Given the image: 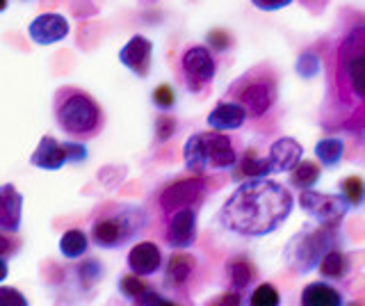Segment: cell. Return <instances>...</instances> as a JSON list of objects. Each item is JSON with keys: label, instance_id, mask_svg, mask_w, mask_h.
Wrapping results in <instances>:
<instances>
[{"label": "cell", "instance_id": "obj_44", "mask_svg": "<svg viewBox=\"0 0 365 306\" xmlns=\"http://www.w3.org/2000/svg\"><path fill=\"white\" fill-rule=\"evenodd\" d=\"M347 306H359V304H347Z\"/></svg>", "mask_w": 365, "mask_h": 306}, {"label": "cell", "instance_id": "obj_30", "mask_svg": "<svg viewBox=\"0 0 365 306\" xmlns=\"http://www.w3.org/2000/svg\"><path fill=\"white\" fill-rule=\"evenodd\" d=\"M205 46H208L212 53H226L228 49L233 46L231 32H228V30H222V28L210 30V32H208V37H205Z\"/></svg>", "mask_w": 365, "mask_h": 306}, {"label": "cell", "instance_id": "obj_5", "mask_svg": "<svg viewBox=\"0 0 365 306\" xmlns=\"http://www.w3.org/2000/svg\"><path fill=\"white\" fill-rule=\"evenodd\" d=\"M231 101L240 103L251 119L265 117L279 98V76L269 62L251 66L231 83L228 94Z\"/></svg>", "mask_w": 365, "mask_h": 306}, {"label": "cell", "instance_id": "obj_22", "mask_svg": "<svg viewBox=\"0 0 365 306\" xmlns=\"http://www.w3.org/2000/svg\"><path fill=\"white\" fill-rule=\"evenodd\" d=\"M313 151H315V158L319 165L327 169H336L342 163V158H345V142L331 135V138L319 140Z\"/></svg>", "mask_w": 365, "mask_h": 306}, {"label": "cell", "instance_id": "obj_31", "mask_svg": "<svg viewBox=\"0 0 365 306\" xmlns=\"http://www.w3.org/2000/svg\"><path fill=\"white\" fill-rule=\"evenodd\" d=\"M151 101H153V106L160 110V112H169L171 108L176 106V92H174V87H169V85H158L153 89V94H151Z\"/></svg>", "mask_w": 365, "mask_h": 306}, {"label": "cell", "instance_id": "obj_38", "mask_svg": "<svg viewBox=\"0 0 365 306\" xmlns=\"http://www.w3.org/2000/svg\"><path fill=\"white\" fill-rule=\"evenodd\" d=\"M208 306H242V295H240V290H228L222 292L220 297H215Z\"/></svg>", "mask_w": 365, "mask_h": 306}, {"label": "cell", "instance_id": "obj_43", "mask_svg": "<svg viewBox=\"0 0 365 306\" xmlns=\"http://www.w3.org/2000/svg\"><path fill=\"white\" fill-rule=\"evenodd\" d=\"M158 306H178V304H174V302H169V300H165V297H163V300H160V304H158Z\"/></svg>", "mask_w": 365, "mask_h": 306}, {"label": "cell", "instance_id": "obj_37", "mask_svg": "<svg viewBox=\"0 0 365 306\" xmlns=\"http://www.w3.org/2000/svg\"><path fill=\"white\" fill-rule=\"evenodd\" d=\"M294 0H251V5L260 12H279V9L290 7Z\"/></svg>", "mask_w": 365, "mask_h": 306}, {"label": "cell", "instance_id": "obj_42", "mask_svg": "<svg viewBox=\"0 0 365 306\" xmlns=\"http://www.w3.org/2000/svg\"><path fill=\"white\" fill-rule=\"evenodd\" d=\"M7 7H9V0H0V14H3Z\"/></svg>", "mask_w": 365, "mask_h": 306}, {"label": "cell", "instance_id": "obj_12", "mask_svg": "<svg viewBox=\"0 0 365 306\" xmlns=\"http://www.w3.org/2000/svg\"><path fill=\"white\" fill-rule=\"evenodd\" d=\"M197 210L199 208H180L169 215L165 243L174 249H187L197 243Z\"/></svg>", "mask_w": 365, "mask_h": 306}, {"label": "cell", "instance_id": "obj_14", "mask_svg": "<svg viewBox=\"0 0 365 306\" xmlns=\"http://www.w3.org/2000/svg\"><path fill=\"white\" fill-rule=\"evenodd\" d=\"M66 163H68L66 146L64 142L55 140L53 135H43L37 144V149L30 155V165L43 169V172H57V169H62Z\"/></svg>", "mask_w": 365, "mask_h": 306}, {"label": "cell", "instance_id": "obj_3", "mask_svg": "<svg viewBox=\"0 0 365 306\" xmlns=\"http://www.w3.org/2000/svg\"><path fill=\"white\" fill-rule=\"evenodd\" d=\"M53 110H55L57 126L68 138H73L78 142L96 138L103 131V123H106V115H103L98 101L80 87L64 85L57 89L53 98Z\"/></svg>", "mask_w": 365, "mask_h": 306}, {"label": "cell", "instance_id": "obj_8", "mask_svg": "<svg viewBox=\"0 0 365 306\" xmlns=\"http://www.w3.org/2000/svg\"><path fill=\"white\" fill-rule=\"evenodd\" d=\"M178 66H180V81L192 94L203 92L217 76V58L203 44H194V46H187L182 51Z\"/></svg>", "mask_w": 365, "mask_h": 306}, {"label": "cell", "instance_id": "obj_16", "mask_svg": "<svg viewBox=\"0 0 365 306\" xmlns=\"http://www.w3.org/2000/svg\"><path fill=\"white\" fill-rule=\"evenodd\" d=\"M23 220V195L11 185H0V231L16 233Z\"/></svg>", "mask_w": 365, "mask_h": 306}, {"label": "cell", "instance_id": "obj_28", "mask_svg": "<svg viewBox=\"0 0 365 306\" xmlns=\"http://www.w3.org/2000/svg\"><path fill=\"white\" fill-rule=\"evenodd\" d=\"M249 306H281V292L272 283H260L251 290Z\"/></svg>", "mask_w": 365, "mask_h": 306}, {"label": "cell", "instance_id": "obj_25", "mask_svg": "<svg viewBox=\"0 0 365 306\" xmlns=\"http://www.w3.org/2000/svg\"><path fill=\"white\" fill-rule=\"evenodd\" d=\"M89 249V235L80 229H68L60 238V254L68 260L85 256Z\"/></svg>", "mask_w": 365, "mask_h": 306}, {"label": "cell", "instance_id": "obj_2", "mask_svg": "<svg viewBox=\"0 0 365 306\" xmlns=\"http://www.w3.org/2000/svg\"><path fill=\"white\" fill-rule=\"evenodd\" d=\"M329 89L347 126L354 115H365V19L347 26L331 49Z\"/></svg>", "mask_w": 365, "mask_h": 306}, {"label": "cell", "instance_id": "obj_18", "mask_svg": "<svg viewBox=\"0 0 365 306\" xmlns=\"http://www.w3.org/2000/svg\"><path fill=\"white\" fill-rule=\"evenodd\" d=\"M249 115H247V110L235 103V101L231 98H226V101H220L212 112L208 115V119H205V123L212 128V131H237V128H242L245 123H247Z\"/></svg>", "mask_w": 365, "mask_h": 306}, {"label": "cell", "instance_id": "obj_45", "mask_svg": "<svg viewBox=\"0 0 365 306\" xmlns=\"http://www.w3.org/2000/svg\"><path fill=\"white\" fill-rule=\"evenodd\" d=\"M23 3H30V0H23Z\"/></svg>", "mask_w": 365, "mask_h": 306}, {"label": "cell", "instance_id": "obj_23", "mask_svg": "<svg viewBox=\"0 0 365 306\" xmlns=\"http://www.w3.org/2000/svg\"><path fill=\"white\" fill-rule=\"evenodd\" d=\"M317 270L324 279L340 281V279H345L347 272H349V258L340 247H336V249H331V252L324 254V258L319 260Z\"/></svg>", "mask_w": 365, "mask_h": 306}, {"label": "cell", "instance_id": "obj_11", "mask_svg": "<svg viewBox=\"0 0 365 306\" xmlns=\"http://www.w3.org/2000/svg\"><path fill=\"white\" fill-rule=\"evenodd\" d=\"M71 26H68L66 16L57 12H43L39 16H34L28 26V37L37 44V46H53L60 44L68 37Z\"/></svg>", "mask_w": 365, "mask_h": 306}, {"label": "cell", "instance_id": "obj_6", "mask_svg": "<svg viewBox=\"0 0 365 306\" xmlns=\"http://www.w3.org/2000/svg\"><path fill=\"white\" fill-rule=\"evenodd\" d=\"M342 235L338 226L331 224H308L299 233L290 238V243L283 249L285 265L297 275H308L313 272L327 252L340 247Z\"/></svg>", "mask_w": 365, "mask_h": 306}, {"label": "cell", "instance_id": "obj_26", "mask_svg": "<svg viewBox=\"0 0 365 306\" xmlns=\"http://www.w3.org/2000/svg\"><path fill=\"white\" fill-rule=\"evenodd\" d=\"M226 275H228V283H231V290H245L256 279V267L249 260L237 258L226 265Z\"/></svg>", "mask_w": 365, "mask_h": 306}, {"label": "cell", "instance_id": "obj_9", "mask_svg": "<svg viewBox=\"0 0 365 306\" xmlns=\"http://www.w3.org/2000/svg\"><path fill=\"white\" fill-rule=\"evenodd\" d=\"M299 208L313 218L319 224H331V226H340V222L345 220V215L349 213V203L347 199L334 192H317V190H304L299 195Z\"/></svg>", "mask_w": 365, "mask_h": 306}, {"label": "cell", "instance_id": "obj_7", "mask_svg": "<svg viewBox=\"0 0 365 306\" xmlns=\"http://www.w3.org/2000/svg\"><path fill=\"white\" fill-rule=\"evenodd\" d=\"M148 222L140 206H114L91 222V243L101 249H119L137 238Z\"/></svg>", "mask_w": 365, "mask_h": 306}, {"label": "cell", "instance_id": "obj_34", "mask_svg": "<svg viewBox=\"0 0 365 306\" xmlns=\"http://www.w3.org/2000/svg\"><path fill=\"white\" fill-rule=\"evenodd\" d=\"M78 275H80V279L85 281V286H89V283H96L101 277H103V265L98 263V260H85L83 265L78 267Z\"/></svg>", "mask_w": 365, "mask_h": 306}, {"label": "cell", "instance_id": "obj_15", "mask_svg": "<svg viewBox=\"0 0 365 306\" xmlns=\"http://www.w3.org/2000/svg\"><path fill=\"white\" fill-rule=\"evenodd\" d=\"M302 155H304V146L294 138H279L277 142H272L267 160L274 174H283V172H292L302 163Z\"/></svg>", "mask_w": 365, "mask_h": 306}, {"label": "cell", "instance_id": "obj_17", "mask_svg": "<svg viewBox=\"0 0 365 306\" xmlns=\"http://www.w3.org/2000/svg\"><path fill=\"white\" fill-rule=\"evenodd\" d=\"M128 270L137 277H148V275H155L163 265V252L160 247L151 240H142L137 243L130 252H128Z\"/></svg>", "mask_w": 365, "mask_h": 306}, {"label": "cell", "instance_id": "obj_21", "mask_svg": "<svg viewBox=\"0 0 365 306\" xmlns=\"http://www.w3.org/2000/svg\"><path fill=\"white\" fill-rule=\"evenodd\" d=\"M302 306H342V292L327 281H313L302 290Z\"/></svg>", "mask_w": 365, "mask_h": 306}, {"label": "cell", "instance_id": "obj_36", "mask_svg": "<svg viewBox=\"0 0 365 306\" xmlns=\"http://www.w3.org/2000/svg\"><path fill=\"white\" fill-rule=\"evenodd\" d=\"M66 153H68V163L80 165L87 160V146L83 142H64Z\"/></svg>", "mask_w": 365, "mask_h": 306}, {"label": "cell", "instance_id": "obj_27", "mask_svg": "<svg viewBox=\"0 0 365 306\" xmlns=\"http://www.w3.org/2000/svg\"><path fill=\"white\" fill-rule=\"evenodd\" d=\"M340 195L347 199L351 208L361 206L365 201V180L361 176H347L340 180Z\"/></svg>", "mask_w": 365, "mask_h": 306}, {"label": "cell", "instance_id": "obj_35", "mask_svg": "<svg viewBox=\"0 0 365 306\" xmlns=\"http://www.w3.org/2000/svg\"><path fill=\"white\" fill-rule=\"evenodd\" d=\"M0 306H30V304L21 290L5 286V288H0Z\"/></svg>", "mask_w": 365, "mask_h": 306}, {"label": "cell", "instance_id": "obj_19", "mask_svg": "<svg viewBox=\"0 0 365 306\" xmlns=\"http://www.w3.org/2000/svg\"><path fill=\"white\" fill-rule=\"evenodd\" d=\"M272 172V165L267 160V155H260L256 149H247L233 169V178L235 180H254V178H267Z\"/></svg>", "mask_w": 365, "mask_h": 306}, {"label": "cell", "instance_id": "obj_41", "mask_svg": "<svg viewBox=\"0 0 365 306\" xmlns=\"http://www.w3.org/2000/svg\"><path fill=\"white\" fill-rule=\"evenodd\" d=\"M7 275H9V265H7V260L0 256V281H5Z\"/></svg>", "mask_w": 365, "mask_h": 306}, {"label": "cell", "instance_id": "obj_24", "mask_svg": "<svg viewBox=\"0 0 365 306\" xmlns=\"http://www.w3.org/2000/svg\"><path fill=\"white\" fill-rule=\"evenodd\" d=\"M319 176H322V165L315 160H302L290 172V185L297 190H313L319 183Z\"/></svg>", "mask_w": 365, "mask_h": 306}, {"label": "cell", "instance_id": "obj_4", "mask_svg": "<svg viewBox=\"0 0 365 306\" xmlns=\"http://www.w3.org/2000/svg\"><path fill=\"white\" fill-rule=\"evenodd\" d=\"M182 160L194 176H205L210 172L235 169L240 151L235 140L228 133L201 131L187 138L185 146H182Z\"/></svg>", "mask_w": 365, "mask_h": 306}, {"label": "cell", "instance_id": "obj_10", "mask_svg": "<svg viewBox=\"0 0 365 306\" xmlns=\"http://www.w3.org/2000/svg\"><path fill=\"white\" fill-rule=\"evenodd\" d=\"M205 178L203 176H192V178H180L176 183L167 185L158 195V208L165 215H171L180 208H199L205 197Z\"/></svg>", "mask_w": 365, "mask_h": 306}, {"label": "cell", "instance_id": "obj_1", "mask_svg": "<svg viewBox=\"0 0 365 306\" xmlns=\"http://www.w3.org/2000/svg\"><path fill=\"white\" fill-rule=\"evenodd\" d=\"M294 208L292 192L279 180H242L220 208L217 222L242 238H262L281 229Z\"/></svg>", "mask_w": 365, "mask_h": 306}, {"label": "cell", "instance_id": "obj_40", "mask_svg": "<svg viewBox=\"0 0 365 306\" xmlns=\"http://www.w3.org/2000/svg\"><path fill=\"white\" fill-rule=\"evenodd\" d=\"M16 252V243L11 240V238L5 233V231H0V256H9V254H14Z\"/></svg>", "mask_w": 365, "mask_h": 306}, {"label": "cell", "instance_id": "obj_46", "mask_svg": "<svg viewBox=\"0 0 365 306\" xmlns=\"http://www.w3.org/2000/svg\"><path fill=\"white\" fill-rule=\"evenodd\" d=\"M306 3H311V0H306Z\"/></svg>", "mask_w": 365, "mask_h": 306}, {"label": "cell", "instance_id": "obj_13", "mask_svg": "<svg viewBox=\"0 0 365 306\" xmlns=\"http://www.w3.org/2000/svg\"><path fill=\"white\" fill-rule=\"evenodd\" d=\"M119 62L137 78H146L153 64V41L144 35H133L119 51Z\"/></svg>", "mask_w": 365, "mask_h": 306}, {"label": "cell", "instance_id": "obj_29", "mask_svg": "<svg viewBox=\"0 0 365 306\" xmlns=\"http://www.w3.org/2000/svg\"><path fill=\"white\" fill-rule=\"evenodd\" d=\"M319 55L315 51H304L294 62V71L297 76H302L304 81H313V78L319 73Z\"/></svg>", "mask_w": 365, "mask_h": 306}, {"label": "cell", "instance_id": "obj_32", "mask_svg": "<svg viewBox=\"0 0 365 306\" xmlns=\"http://www.w3.org/2000/svg\"><path fill=\"white\" fill-rule=\"evenodd\" d=\"M119 290H121L123 297L137 300L140 295H144V292L148 290V286H146V283H144L140 277H137V275H125V277H121V281H119Z\"/></svg>", "mask_w": 365, "mask_h": 306}, {"label": "cell", "instance_id": "obj_39", "mask_svg": "<svg viewBox=\"0 0 365 306\" xmlns=\"http://www.w3.org/2000/svg\"><path fill=\"white\" fill-rule=\"evenodd\" d=\"M160 300H163V295H158L155 290H151L148 288L144 295H140L135 302H137V306H158L160 304Z\"/></svg>", "mask_w": 365, "mask_h": 306}, {"label": "cell", "instance_id": "obj_20", "mask_svg": "<svg viewBox=\"0 0 365 306\" xmlns=\"http://www.w3.org/2000/svg\"><path fill=\"white\" fill-rule=\"evenodd\" d=\"M197 272V258L185 252L171 254L165 267V281L171 288H182L192 279V275Z\"/></svg>", "mask_w": 365, "mask_h": 306}, {"label": "cell", "instance_id": "obj_33", "mask_svg": "<svg viewBox=\"0 0 365 306\" xmlns=\"http://www.w3.org/2000/svg\"><path fill=\"white\" fill-rule=\"evenodd\" d=\"M178 131V121L169 115V112H163L158 119H155V140L158 142H167L176 135Z\"/></svg>", "mask_w": 365, "mask_h": 306}]
</instances>
